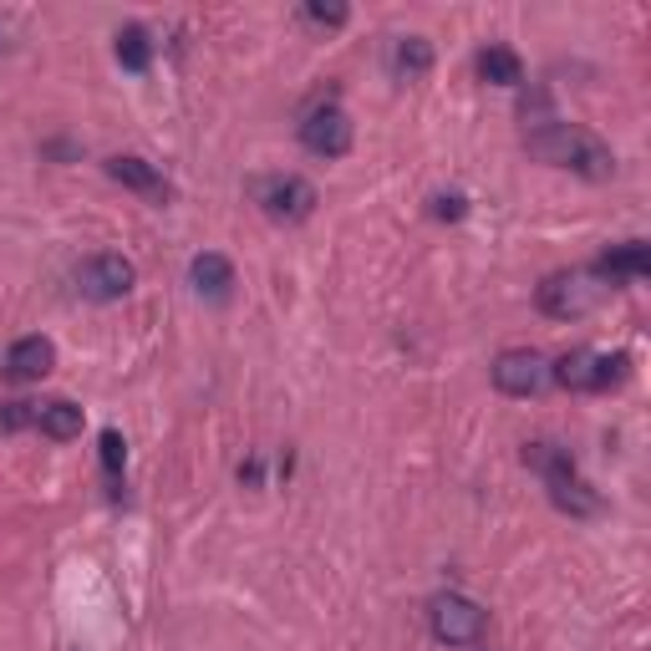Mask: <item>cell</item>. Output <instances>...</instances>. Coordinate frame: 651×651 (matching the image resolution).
I'll list each match as a JSON object with an SVG mask.
<instances>
[{"mask_svg": "<svg viewBox=\"0 0 651 651\" xmlns=\"http://www.w3.org/2000/svg\"><path fill=\"white\" fill-rule=\"evenodd\" d=\"M530 153L534 159L555 163V169H571L581 173V178H611L616 173V153L606 143H600L596 133H585V128H575V122H545V128H534L530 138Z\"/></svg>", "mask_w": 651, "mask_h": 651, "instance_id": "6da1fadb", "label": "cell"}, {"mask_svg": "<svg viewBox=\"0 0 651 651\" xmlns=\"http://www.w3.org/2000/svg\"><path fill=\"white\" fill-rule=\"evenodd\" d=\"M524 464H530L534 474L545 479V489H550V499H555V509H565L571 519L600 514V493L581 479V468H575L571 448H560V443L540 438V443H530V448H524Z\"/></svg>", "mask_w": 651, "mask_h": 651, "instance_id": "7a4b0ae2", "label": "cell"}, {"mask_svg": "<svg viewBox=\"0 0 651 651\" xmlns=\"http://www.w3.org/2000/svg\"><path fill=\"white\" fill-rule=\"evenodd\" d=\"M427 631L443 647H474L484 637V606L458 596V590H443V596L427 600Z\"/></svg>", "mask_w": 651, "mask_h": 651, "instance_id": "3957f363", "label": "cell"}, {"mask_svg": "<svg viewBox=\"0 0 651 651\" xmlns=\"http://www.w3.org/2000/svg\"><path fill=\"white\" fill-rule=\"evenodd\" d=\"M545 382H550V361L540 351H530V346H514V351L493 357V387L504 398H534Z\"/></svg>", "mask_w": 651, "mask_h": 651, "instance_id": "277c9868", "label": "cell"}, {"mask_svg": "<svg viewBox=\"0 0 651 651\" xmlns=\"http://www.w3.org/2000/svg\"><path fill=\"white\" fill-rule=\"evenodd\" d=\"M77 285H82V295L87 301H122V295L138 285V270H133V260L128 254H93L87 265L77 270Z\"/></svg>", "mask_w": 651, "mask_h": 651, "instance_id": "5b68a950", "label": "cell"}, {"mask_svg": "<svg viewBox=\"0 0 651 651\" xmlns=\"http://www.w3.org/2000/svg\"><path fill=\"white\" fill-rule=\"evenodd\" d=\"M301 143H306V153H316V159H341L346 148H351V118H346L336 102H316L301 118Z\"/></svg>", "mask_w": 651, "mask_h": 651, "instance_id": "8992f818", "label": "cell"}, {"mask_svg": "<svg viewBox=\"0 0 651 651\" xmlns=\"http://www.w3.org/2000/svg\"><path fill=\"white\" fill-rule=\"evenodd\" d=\"M260 209H265L270 219H280V225H301V219L316 209V188H311L301 173H275V178L260 184Z\"/></svg>", "mask_w": 651, "mask_h": 651, "instance_id": "52a82bcc", "label": "cell"}, {"mask_svg": "<svg viewBox=\"0 0 651 651\" xmlns=\"http://www.w3.org/2000/svg\"><path fill=\"white\" fill-rule=\"evenodd\" d=\"M534 301H540V311H545V316L575 321V316H585V311H590V301H596V295H590V285H585L575 270H555V275L540 280Z\"/></svg>", "mask_w": 651, "mask_h": 651, "instance_id": "ba28073f", "label": "cell"}, {"mask_svg": "<svg viewBox=\"0 0 651 651\" xmlns=\"http://www.w3.org/2000/svg\"><path fill=\"white\" fill-rule=\"evenodd\" d=\"M107 178L122 188H133V194H143V199H169V178H163L159 169L148 159H133V153H118V159H107Z\"/></svg>", "mask_w": 651, "mask_h": 651, "instance_id": "9c48e42d", "label": "cell"}, {"mask_svg": "<svg viewBox=\"0 0 651 651\" xmlns=\"http://www.w3.org/2000/svg\"><path fill=\"white\" fill-rule=\"evenodd\" d=\"M56 361V346L46 341V336H21V341H11V351H6V372L15 377V382H41V377L52 372Z\"/></svg>", "mask_w": 651, "mask_h": 651, "instance_id": "30bf717a", "label": "cell"}, {"mask_svg": "<svg viewBox=\"0 0 651 651\" xmlns=\"http://www.w3.org/2000/svg\"><path fill=\"white\" fill-rule=\"evenodd\" d=\"M651 270V250L641 240H626L616 245V250H606L596 260V280H606V285H626V280H641Z\"/></svg>", "mask_w": 651, "mask_h": 651, "instance_id": "8fae6325", "label": "cell"}, {"mask_svg": "<svg viewBox=\"0 0 651 651\" xmlns=\"http://www.w3.org/2000/svg\"><path fill=\"white\" fill-rule=\"evenodd\" d=\"M188 285H194L204 301H229V291H235V265H229L219 250H204V254H194V265H188Z\"/></svg>", "mask_w": 651, "mask_h": 651, "instance_id": "7c38bea8", "label": "cell"}, {"mask_svg": "<svg viewBox=\"0 0 651 651\" xmlns=\"http://www.w3.org/2000/svg\"><path fill=\"white\" fill-rule=\"evenodd\" d=\"M36 427L52 443H72V438H82V408H77V402H67V398L41 402V408H36Z\"/></svg>", "mask_w": 651, "mask_h": 651, "instance_id": "4fadbf2b", "label": "cell"}, {"mask_svg": "<svg viewBox=\"0 0 651 651\" xmlns=\"http://www.w3.org/2000/svg\"><path fill=\"white\" fill-rule=\"evenodd\" d=\"M479 77L493 82V87H524V62H519V52H509V46H484Z\"/></svg>", "mask_w": 651, "mask_h": 651, "instance_id": "5bb4252c", "label": "cell"}, {"mask_svg": "<svg viewBox=\"0 0 651 651\" xmlns=\"http://www.w3.org/2000/svg\"><path fill=\"white\" fill-rule=\"evenodd\" d=\"M392 67H398V77H408V82L427 77V72H433V41L402 36L398 46H392Z\"/></svg>", "mask_w": 651, "mask_h": 651, "instance_id": "9a60e30c", "label": "cell"}, {"mask_svg": "<svg viewBox=\"0 0 651 651\" xmlns=\"http://www.w3.org/2000/svg\"><path fill=\"white\" fill-rule=\"evenodd\" d=\"M590 367H596V351H565L550 367V382H560L565 392H590Z\"/></svg>", "mask_w": 651, "mask_h": 651, "instance_id": "2e32d148", "label": "cell"}, {"mask_svg": "<svg viewBox=\"0 0 651 651\" xmlns=\"http://www.w3.org/2000/svg\"><path fill=\"white\" fill-rule=\"evenodd\" d=\"M118 67L122 72H148L153 67V36L143 26H122L118 31Z\"/></svg>", "mask_w": 651, "mask_h": 651, "instance_id": "e0dca14e", "label": "cell"}, {"mask_svg": "<svg viewBox=\"0 0 651 651\" xmlns=\"http://www.w3.org/2000/svg\"><path fill=\"white\" fill-rule=\"evenodd\" d=\"M626 367H631L626 351H616V357H596V367H590V392H611V387H621Z\"/></svg>", "mask_w": 651, "mask_h": 651, "instance_id": "ac0fdd59", "label": "cell"}, {"mask_svg": "<svg viewBox=\"0 0 651 651\" xmlns=\"http://www.w3.org/2000/svg\"><path fill=\"white\" fill-rule=\"evenodd\" d=\"M122 464H128V443H122L118 427H107V433H102V474H107L112 489L122 484Z\"/></svg>", "mask_w": 651, "mask_h": 651, "instance_id": "d6986e66", "label": "cell"}, {"mask_svg": "<svg viewBox=\"0 0 651 651\" xmlns=\"http://www.w3.org/2000/svg\"><path fill=\"white\" fill-rule=\"evenodd\" d=\"M301 15H306L311 26H346V21H351V11H346V6H321V0H311Z\"/></svg>", "mask_w": 651, "mask_h": 651, "instance_id": "ffe728a7", "label": "cell"}, {"mask_svg": "<svg viewBox=\"0 0 651 651\" xmlns=\"http://www.w3.org/2000/svg\"><path fill=\"white\" fill-rule=\"evenodd\" d=\"M26 423H36V402H11V408L0 412V427H6V433H15V427H26Z\"/></svg>", "mask_w": 651, "mask_h": 651, "instance_id": "44dd1931", "label": "cell"}, {"mask_svg": "<svg viewBox=\"0 0 651 651\" xmlns=\"http://www.w3.org/2000/svg\"><path fill=\"white\" fill-rule=\"evenodd\" d=\"M464 214H468L464 194H438V199H433V219H464Z\"/></svg>", "mask_w": 651, "mask_h": 651, "instance_id": "7402d4cb", "label": "cell"}, {"mask_svg": "<svg viewBox=\"0 0 651 651\" xmlns=\"http://www.w3.org/2000/svg\"><path fill=\"white\" fill-rule=\"evenodd\" d=\"M0 46H6V36H0Z\"/></svg>", "mask_w": 651, "mask_h": 651, "instance_id": "603a6c76", "label": "cell"}]
</instances>
